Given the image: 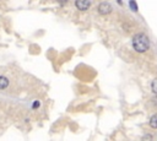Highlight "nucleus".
Returning a JSON list of instances; mask_svg holds the SVG:
<instances>
[{
	"mask_svg": "<svg viewBox=\"0 0 157 141\" xmlns=\"http://www.w3.org/2000/svg\"><path fill=\"white\" fill-rule=\"evenodd\" d=\"M98 12L101 13V15H108V13H110V11H112V6H110V4L109 2H101L99 5H98Z\"/></svg>",
	"mask_w": 157,
	"mask_h": 141,
	"instance_id": "f03ea898",
	"label": "nucleus"
},
{
	"mask_svg": "<svg viewBox=\"0 0 157 141\" xmlns=\"http://www.w3.org/2000/svg\"><path fill=\"white\" fill-rule=\"evenodd\" d=\"M151 88H152V92L157 94V78H155L151 83Z\"/></svg>",
	"mask_w": 157,
	"mask_h": 141,
	"instance_id": "423d86ee",
	"label": "nucleus"
},
{
	"mask_svg": "<svg viewBox=\"0 0 157 141\" xmlns=\"http://www.w3.org/2000/svg\"><path fill=\"white\" fill-rule=\"evenodd\" d=\"M75 5H76V7H77L78 10L86 11V10L91 6V2H90V1H85V0H78V1L75 2Z\"/></svg>",
	"mask_w": 157,
	"mask_h": 141,
	"instance_id": "7ed1b4c3",
	"label": "nucleus"
},
{
	"mask_svg": "<svg viewBox=\"0 0 157 141\" xmlns=\"http://www.w3.org/2000/svg\"><path fill=\"white\" fill-rule=\"evenodd\" d=\"M129 5H130V7H131V10H132V11H137V5H136L134 1H130V2H129Z\"/></svg>",
	"mask_w": 157,
	"mask_h": 141,
	"instance_id": "6e6552de",
	"label": "nucleus"
},
{
	"mask_svg": "<svg viewBox=\"0 0 157 141\" xmlns=\"http://www.w3.org/2000/svg\"><path fill=\"white\" fill-rule=\"evenodd\" d=\"M142 141H153V136L151 134H147L142 137Z\"/></svg>",
	"mask_w": 157,
	"mask_h": 141,
	"instance_id": "0eeeda50",
	"label": "nucleus"
},
{
	"mask_svg": "<svg viewBox=\"0 0 157 141\" xmlns=\"http://www.w3.org/2000/svg\"><path fill=\"white\" fill-rule=\"evenodd\" d=\"M150 126L152 129H157V114H153L152 118L150 119Z\"/></svg>",
	"mask_w": 157,
	"mask_h": 141,
	"instance_id": "39448f33",
	"label": "nucleus"
},
{
	"mask_svg": "<svg viewBox=\"0 0 157 141\" xmlns=\"http://www.w3.org/2000/svg\"><path fill=\"white\" fill-rule=\"evenodd\" d=\"M32 107H33V109H37V108L39 107V102H38V101H36V102L33 103V105H32Z\"/></svg>",
	"mask_w": 157,
	"mask_h": 141,
	"instance_id": "1a4fd4ad",
	"label": "nucleus"
},
{
	"mask_svg": "<svg viewBox=\"0 0 157 141\" xmlns=\"http://www.w3.org/2000/svg\"><path fill=\"white\" fill-rule=\"evenodd\" d=\"M132 47L136 51L144 53L150 48V39L145 33H137L132 38Z\"/></svg>",
	"mask_w": 157,
	"mask_h": 141,
	"instance_id": "f257e3e1",
	"label": "nucleus"
},
{
	"mask_svg": "<svg viewBox=\"0 0 157 141\" xmlns=\"http://www.w3.org/2000/svg\"><path fill=\"white\" fill-rule=\"evenodd\" d=\"M9 86V78L5 76H0V90H5Z\"/></svg>",
	"mask_w": 157,
	"mask_h": 141,
	"instance_id": "20e7f679",
	"label": "nucleus"
}]
</instances>
